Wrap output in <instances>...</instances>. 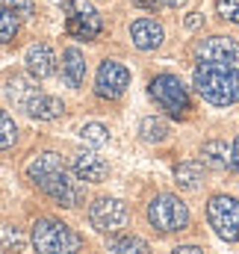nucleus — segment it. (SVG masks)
Instances as JSON below:
<instances>
[{
    "label": "nucleus",
    "instance_id": "4",
    "mask_svg": "<svg viewBox=\"0 0 239 254\" xmlns=\"http://www.w3.org/2000/svg\"><path fill=\"white\" fill-rule=\"evenodd\" d=\"M145 216H148V225H151L157 234H163V237L186 231V228H189V219H192V216H189V207L180 201L178 195H172V192H157V195L148 201Z\"/></svg>",
    "mask_w": 239,
    "mask_h": 254
},
{
    "label": "nucleus",
    "instance_id": "27",
    "mask_svg": "<svg viewBox=\"0 0 239 254\" xmlns=\"http://www.w3.org/2000/svg\"><path fill=\"white\" fill-rule=\"evenodd\" d=\"M133 6H139V9H145V12H157L160 9V0H130Z\"/></svg>",
    "mask_w": 239,
    "mask_h": 254
},
{
    "label": "nucleus",
    "instance_id": "22",
    "mask_svg": "<svg viewBox=\"0 0 239 254\" xmlns=\"http://www.w3.org/2000/svg\"><path fill=\"white\" fill-rule=\"evenodd\" d=\"M15 142H18V125L6 110H0V151H9Z\"/></svg>",
    "mask_w": 239,
    "mask_h": 254
},
{
    "label": "nucleus",
    "instance_id": "2",
    "mask_svg": "<svg viewBox=\"0 0 239 254\" xmlns=\"http://www.w3.org/2000/svg\"><path fill=\"white\" fill-rule=\"evenodd\" d=\"M192 86L213 107H231V104L239 101V74L231 71V68L198 65L195 74H192Z\"/></svg>",
    "mask_w": 239,
    "mask_h": 254
},
{
    "label": "nucleus",
    "instance_id": "8",
    "mask_svg": "<svg viewBox=\"0 0 239 254\" xmlns=\"http://www.w3.org/2000/svg\"><path fill=\"white\" fill-rule=\"evenodd\" d=\"M207 222L222 240L239 243V198H234V195H213L210 204H207Z\"/></svg>",
    "mask_w": 239,
    "mask_h": 254
},
{
    "label": "nucleus",
    "instance_id": "13",
    "mask_svg": "<svg viewBox=\"0 0 239 254\" xmlns=\"http://www.w3.org/2000/svg\"><path fill=\"white\" fill-rule=\"evenodd\" d=\"M163 39H166V30L154 18H139V21L130 24V42H133V48H139L145 54L163 48Z\"/></svg>",
    "mask_w": 239,
    "mask_h": 254
},
{
    "label": "nucleus",
    "instance_id": "23",
    "mask_svg": "<svg viewBox=\"0 0 239 254\" xmlns=\"http://www.w3.org/2000/svg\"><path fill=\"white\" fill-rule=\"evenodd\" d=\"M0 249L3 252H21L24 249V234L15 225H3L0 228Z\"/></svg>",
    "mask_w": 239,
    "mask_h": 254
},
{
    "label": "nucleus",
    "instance_id": "3",
    "mask_svg": "<svg viewBox=\"0 0 239 254\" xmlns=\"http://www.w3.org/2000/svg\"><path fill=\"white\" fill-rule=\"evenodd\" d=\"M33 249L36 254H80L83 252V240L77 231H71L65 222L54 216H39L33 222Z\"/></svg>",
    "mask_w": 239,
    "mask_h": 254
},
{
    "label": "nucleus",
    "instance_id": "9",
    "mask_svg": "<svg viewBox=\"0 0 239 254\" xmlns=\"http://www.w3.org/2000/svg\"><path fill=\"white\" fill-rule=\"evenodd\" d=\"M195 57L201 65H219L239 74V42L231 36H207L195 45Z\"/></svg>",
    "mask_w": 239,
    "mask_h": 254
},
{
    "label": "nucleus",
    "instance_id": "31",
    "mask_svg": "<svg viewBox=\"0 0 239 254\" xmlns=\"http://www.w3.org/2000/svg\"><path fill=\"white\" fill-rule=\"evenodd\" d=\"M186 0H160V6H169V9H180Z\"/></svg>",
    "mask_w": 239,
    "mask_h": 254
},
{
    "label": "nucleus",
    "instance_id": "28",
    "mask_svg": "<svg viewBox=\"0 0 239 254\" xmlns=\"http://www.w3.org/2000/svg\"><path fill=\"white\" fill-rule=\"evenodd\" d=\"M231 169L239 172V136L234 139V145H231Z\"/></svg>",
    "mask_w": 239,
    "mask_h": 254
},
{
    "label": "nucleus",
    "instance_id": "30",
    "mask_svg": "<svg viewBox=\"0 0 239 254\" xmlns=\"http://www.w3.org/2000/svg\"><path fill=\"white\" fill-rule=\"evenodd\" d=\"M198 24H201V12H192V15L186 18V27H189V30H195Z\"/></svg>",
    "mask_w": 239,
    "mask_h": 254
},
{
    "label": "nucleus",
    "instance_id": "16",
    "mask_svg": "<svg viewBox=\"0 0 239 254\" xmlns=\"http://www.w3.org/2000/svg\"><path fill=\"white\" fill-rule=\"evenodd\" d=\"M201 160H204V166H210V169H216V172L231 169V148H228V142H222V139L204 142V145H201Z\"/></svg>",
    "mask_w": 239,
    "mask_h": 254
},
{
    "label": "nucleus",
    "instance_id": "11",
    "mask_svg": "<svg viewBox=\"0 0 239 254\" xmlns=\"http://www.w3.org/2000/svg\"><path fill=\"white\" fill-rule=\"evenodd\" d=\"M71 172H74L77 181L101 184V181H107V175H110V163H107L101 154H95V151H77L74 160H71Z\"/></svg>",
    "mask_w": 239,
    "mask_h": 254
},
{
    "label": "nucleus",
    "instance_id": "24",
    "mask_svg": "<svg viewBox=\"0 0 239 254\" xmlns=\"http://www.w3.org/2000/svg\"><path fill=\"white\" fill-rule=\"evenodd\" d=\"M80 139L89 142V145H107L110 142V130L104 125H98V122H89V125L80 127Z\"/></svg>",
    "mask_w": 239,
    "mask_h": 254
},
{
    "label": "nucleus",
    "instance_id": "18",
    "mask_svg": "<svg viewBox=\"0 0 239 254\" xmlns=\"http://www.w3.org/2000/svg\"><path fill=\"white\" fill-rule=\"evenodd\" d=\"M175 178H178V187H180V190L195 192V190H201V181H204V169H201V163L189 160V163H180L178 169H175Z\"/></svg>",
    "mask_w": 239,
    "mask_h": 254
},
{
    "label": "nucleus",
    "instance_id": "7",
    "mask_svg": "<svg viewBox=\"0 0 239 254\" xmlns=\"http://www.w3.org/2000/svg\"><path fill=\"white\" fill-rule=\"evenodd\" d=\"M130 222V210L121 198L113 195H98L92 204H89V225L98 231V234H119L127 228Z\"/></svg>",
    "mask_w": 239,
    "mask_h": 254
},
{
    "label": "nucleus",
    "instance_id": "1",
    "mask_svg": "<svg viewBox=\"0 0 239 254\" xmlns=\"http://www.w3.org/2000/svg\"><path fill=\"white\" fill-rule=\"evenodd\" d=\"M27 181L42 192V195H48L54 204H60V207H68L71 210V207H77L83 201L80 184L74 181V175L65 169L60 154H54V151H42V154H36L30 160Z\"/></svg>",
    "mask_w": 239,
    "mask_h": 254
},
{
    "label": "nucleus",
    "instance_id": "10",
    "mask_svg": "<svg viewBox=\"0 0 239 254\" xmlns=\"http://www.w3.org/2000/svg\"><path fill=\"white\" fill-rule=\"evenodd\" d=\"M130 86V71L119 60H104L95 74V95L104 101H119Z\"/></svg>",
    "mask_w": 239,
    "mask_h": 254
},
{
    "label": "nucleus",
    "instance_id": "25",
    "mask_svg": "<svg viewBox=\"0 0 239 254\" xmlns=\"http://www.w3.org/2000/svg\"><path fill=\"white\" fill-rule=\"evenodd\" d=\"M216 12L231 21V24H239V0H216Z\"/></svg>",
    "mask_w": 239,
    "mask_h": 254
},
{
    "label": "nucleus",
    "instance_id": "19",
    "mask_svg": "<svg viewBox=\"0 0 239 254\" xmlns=\"http://www.w3.org/2000/svg\"><path fill=\"white\" fill-rule=\"evenodd\" d=\"M139 133H142V139L145 142H166L169 139V125L163 122V119H157V116H148V119H142V125H139Z\"/></svg>",
    "mask_w": 239,
    "mask_h": 254
},
{
    "label": "nucleus",
    "instance_id": "21",
    "mask_svg": "<svg viewBox=\"0 0 239 254\" xmlns=\"http://www.w3.org/2000/svg\"><path fill=\"white\" fill-rule=\"evenodd\" d=\"M110 252L113 254H151V246L142 240V237H119L110 243Z\"/></svg>",
    "mask_w": 239,
    "mask_h": 254
},
{
    "label": "nucleus",
    "instance_id": "6",
    "mask_svg": "<svg viewBox=\"0 0 239 254\" xmlns=\"http://www.w3.org/2000/svg\"><path fill=\"white\" fill-rule=\"evenodd\" d=\"M65 30L77 42H95L104 33L101 12L89 0H65Z\"/></svg>",
    "mask_w": 239,
    "mask_h": 254
},
{
    "label": "nucleus",
    "instance_id": "12",
    "mask_svg": "<svg viewBox=\"0 0 239 254\" xmlns=\"http://www.w3.org/2000/svg\"><path fill=\"white\" fill-rule=\"evenodd\" d=\"M24 63H27V71H30L33 80H48V77L57 74V54H54V48L45 45V42L30 45L27 54H24Z\"/></svg>",
    "mask_w": 239,
    "mask_h": 254
},
{
    "label": "nucleus",
    "instance_id": "29",
    "mask_svg": "<svg viewBox=\"0 0 239 254\" xmlns=\"http://www.w3.org/2000/svg\"><path fill=\"white\" fill-rule=\"evenodd\" d=\"M172 254H204V249H198V246H178Z\"/></svg>",
    "mask_w": 239,
    "mask_h": 254
},
{
    "label": "nucleus",
    "instance_id": "17",
    "mask_svg": "<svg viewBox=\"0 0 239 254\" xmlns=\"http://www.w3.org/2000/svg\"><path fill=\"white\" fill-rule=\"evenodd\" d=\"M39 92V86L30 80V77H24V74H12L9 80H6V95H9V101L21 110L27 101H30V95H36Z\"/></svg>",
    "mask_w": 239,
    "mask_h": 254
},
{
    "label": "nucleus",
    "instance_id": "5",
    "mask_svg": "<svg viewBox=\"0 0 239 254\" xmlns=\"http://www.w3.org/2000/svg\"><path fill=\"white\" fill-rule=\"evenodd\" d=\"M148 92L157 101V107L166 110L172 119H189L192 98H189V89H186V83L180 77H175V74H157V77H151Z\"/></svg>",
    "mask_w": 239,
    "mask_h": 254
},
{
    "label": "nucleus",
    "instance_id": "14",
    "mask_svg": "<svg viewBox=\"0 0 239 254\" xmlns=\"http://www.w3.org/2000/svg\"><path fill=\"white\" fill-rule=\"evenodd\" d=\"M30 119H39V122H54V119H60L62 113H65V104H62L60 98H54V95H48V92H36V95H30V101L21 107Z\"/></svg>",
    "mask_w": 239,
    "mask_h": 254
},
{
    "label": "nucleus",
    "instance_id": "15",
    "mask_svg": "<svg viewBox=\"0 0 239 254\" xmlns=\"http://www.w3.org/2000/svg\"><path fill=\"white\" fill-rule=\"evenodd\" d=\"M62 80L68 89H80L86 80V57L77 48H65L62 51Z\"/></svg>",
    "mask_w": 239,
    "mask_h": 254
},
{
    "label": "nucleus",
    "instance_id": "26",
    "mask_svg": "<svg viewBox=\"0 0 239 254\" xmlns=\"http://www.w3.org/2000/svg\"><path fill=\"white\" fill-rule=\"evenodd\" d=\"M0 6H6V9H12V12H18V15H33V0H0Z\"/></svg>",
    "mask_w": 239,
    "mask_h": 254
},
{
    "label": "nucleus",
    "instance_id": "20",
    "mask_svg": "<svg viewBox=\"0 0 239 254\" xmlns=\"http://www.w3.org/2000/svg\"><path fill=\"white\" fill-rule=\"evenodd\" d=\"M18 30H21V15L0 6V45H9L18 36Z\"/></svg>",
    "mask_w": 239,
    "mask_h": 254
}]
</instances>
